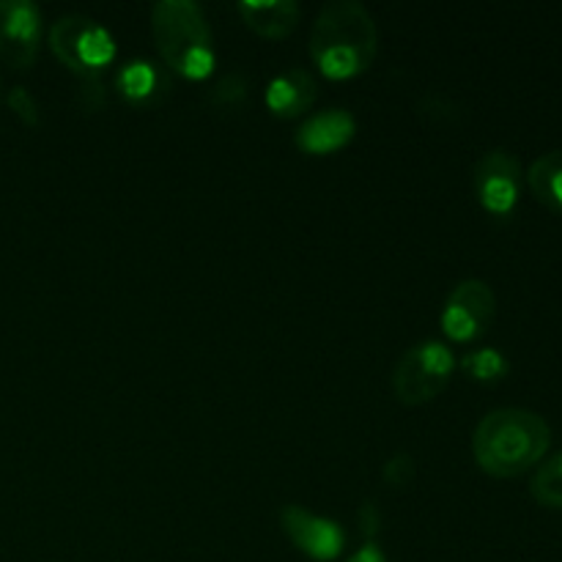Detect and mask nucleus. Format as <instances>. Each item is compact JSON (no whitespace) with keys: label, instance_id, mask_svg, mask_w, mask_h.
I'll return each mask as SVG.
<instances>
[{"label":"nucleus","instance_id":"obj_1","mask_svg":"<svg viewBox=\"0 0 562 562\" xmlns=\"http://www.w3.org/2000/svg\"><path fill=\"white\" fill-rule=\"evenodd\" d=\"M552 445L549 423L538 412L503 406L483 417L472 434L475 464L492 477H519L543 461Z\"/></svg>","mask_w":562,"mask_h":562},{"label":"nucleus","instance_id":"obj_2","mask_svg":"<svg viewBox=\"0 0 562 562\" xmlns=\"http://www.w3.org/2000/svg\"><path fill=\"white\" fill-rule=\"evenodd\" d=\"M379 53V31L371 11L357 0H333L311 27V55L329 80H351L368 71Z\"/></svg>","mask_w":562,"mask_h":562},{"label":"nucleus","instance_id":"obj_3","mask_svg":"<svg viewBox=\"0 0 562 562\" xmlns=\"http://www.w3.org/2000/svg\"><path fill=\"white\" fill-rule=\"evenodd\" d=\"M151 38L159 58L187 80H203L214 69L212 27L192 0H159L151 9Z\"/></svg>","mask_w":562,"mask_h":562},{"label":"nucleus","instance_id":"obj_4","mask_svg":"<svg viewBox=\"0 0 562 562\" xmlns=\"http://www.w3.org/2000/svg\"><path fill=\"white\" fill-rule=\"evenodd\" d=\"M49 47L82 80H97L115 58V42L108 27L86 14L58 16L49 27Z\"/></svg>","mask_w":562,"mask_h":562},{"label":"nucleus","instance_id":"obj_5","mask_svg":"<svg viewBox=\"0 0 562 562\" xmlns=\"http://www.w3.org/2000/svg\"><path fill=\"white\" fill-rule=\"evenodd\" d=\"M456 371V357L442 340H423L401 355L393 371V395L404 406H423L439 398Z\"/></svg>","mask_w":562,"mask_h":562},{"label":"nucleus","instance_id":"obj_6","mask_svg":"<svg viewBox=\"0 0 562 562\" xmlns=\"http://www.w3.org/2000/svg\"><path fill=\"white\" fill-rule=\"evenodd\" d=\"M497 318V296L486 280L467 278L450 291L442 307V333L456 344H472L483 338Z\"/></svg>","mask_w":562,"mask_h":562},{"label":"nucleus","instance_id":"obj_7","mask_svg":"<svg viewBox=\"0 0 562 562\" xmlns=\"http://www.w3.org/2000/svg\"><path fill=\"white\" fill-rule=\"evenodd\" d=\"M475 198L488 214L494 217H508L516 209L521 198V184H525V173H521V162L516 154L508 148H492L483 154L475 165Z\"/></svg>","mask_w":562,"mask_h":562},{"label":"nucleus","instance_id":"obj_8","mask_svg":"<svg viewBox=\"0 0 562 562\" xmlns=\"http://www.w3.org/2000/svg\"><path fill=\"white\" fill-rule=\"evenodd\" d=\"M42 11L31 0H0V60L9 69H31L42 49Z\"/></svg>","mask_w":562,"mask_h":562},{"label":"nucleus","instance_id":"obj_9","mask_svg":"<svg viewBox=\"0 0 562 562\" xmlns=\"http://www.w3.org/2000/svg\"><path fill=\"white\" fill-rule=\"evenodd\" d=\"M280 525L289 541L300 549L305 558L316 562H333L344 554L346 532L335 519L318 516L302 505H285L280 514Z\"/></svg>","mask_w":562,"mask_h":562},{"label":"nucleus","instance_id":"obj_10","mask_svg":"<svg viewBox=\"0 0 562 562\" xmlns=\"http://www.w3.org/2000/svg\"><path fill=\"white\" fill-rule=\"evenodd\" d=\"M357 132V121L349 110L329 108L316 115H307L302 126L296 130V146L307 154H335L344 146H349Z\"/></svg>","mask_w":562,"mask_h":562},{"label":"nucleus","instance_id":"obj_11","mask_svg":"<svg viewBox=\"0 0 562 562\" xmlns=\"http://www.w3.org/2000/svg\"><path fill=\"white\" fill-rule=\"evenodd\" d=\"M318 97L316 77L307 69H285L267 86V108L278 119H302L313 110Z\"/></svg>","mask_w":562,"mask_h":562},{"label":"nucleus","instance_id":"obj_12","mask_svg":"<svg viewBox=\"0 0 562 562\" xmlns=\"http://www.w3.org/2000/svg\"><path fill=\"white\" fill-rule=\"evenodd\" d=\"M239 14L252 33L278 42L296 31L302 11L294 0H245L239 3Z\"/></svg>","mask_w":562,"mask_h":562},{"label":"nucleus","instance_id":"obj_13","mask_svg":"<svg viewBox=\"0 0 562 562\" xmlns=\"http://www.w3.org/2000/svg\"><path fill=\"white\" fill-rule=\"evenodd\" d=\"M527 184L538 203L552 209L554 214H562V148L541 154L527 170Z\"/></svg>","mask_w":562,"mask_h":562},{"label":"nucleus","instance_id":"obj_14","mask_svg":"<svg viewBox=\"0 0 562 562\" xmlns=\"http://www.w3.org/2000/svg\"><path fill=\"white\" fill-rule=\"evenodd\" d=\"M119 88L124 93V99H130L132 104L151 102L154 93L159 91V75L151 64L146 60H132L121 69L119 75Z\"/></svg>","mask_w":562,"mask_h":562},{"label":"nucleus","instance_id":"obj_15","mask_svg":"<svg viewBox=\"0 0 562 562\" xmlns=\"http://www.w3.org/2000/svg\"><path fill=\"white\" fill-rule=\"evenodd\" d=\"M530 494L538 505L552 510H562V453L552 456L538 467L530 483Z\"/></svg>","mask_w":562,"mask_h":562},{"label":"nucleus","instance_id":"obj_16","mask_svg":"<svg viewBox=\"0 0 562 562\" xmlns=\"http://www.w3.org/2000/svg\"><path fill=\"white\" fill-rule=\"evenodd\" d=\"M464 368L472 379H477V382H499V379L508 376L510 362L503 351L477 349L464 357Z\"/></svg>","mask_w":562,"mask_h":562},{"label":"nucleus","instance_id":"obj_17","mask_svg":"<svg viewBox=\"0 0 562 562\" xmlns=\"http://www.w3.org/2000/svg\"><path fill=\"white\" fill-rule=\"evenodd\" d=\"M384 481L387 486L404 488L415 481V459L409 453H398L384 464Z\"/></svg>","mask_w":562,"mask_h":562},{"label":"nucleus","instance_id":"obj_18","mask_svg":"<svg viewBox=\"0 0 562 562\" xmlns=\"http://www.w3.org/2000/svg\"><path fill=\"white\" fill-rule=\"evenodd\" d=\"M5 102H9V108L14 110V115L22 121V124H27V126L38 124V104H36V99L27 93V88H22V86L11 88L9 97H5Z\"/></svg>","mask_w":562,"mask_h":562},{"label":"nucleus","instance_id":"obj_19","mask_svg":"<svg viewBox=\"0 0 562 562\" xmlns=\"http://www.w3.org/2000/svg\"><path fill=\"white\" fill-rule=\"evenodd\" d=\"M379 525H382V521H379L376 505H373V503L362 505V510H360V530H362V536L368 538V541H373V536H376V532H379Z\"/></svg>","mask_w":562,"mask_h":562},{"label":"nucleus","instance_id":"obj_20","mask_svg":"<svg viewBox=\"0 0 562 562\" xmlns=\"http://www.w3.org/2000/svg\"><path fill=\"white\" fill-rule=\"evenodd\" d=\"M346 562H387V554L382 552L376 541H366Z\"/></svg>","mask_w":562,"mask_h":562},{"label":"nucleus","instance_id":"obj_21","mask_svg":"<svg viewBox=\"0 0 562 562\" xmlns=\"http://www.w3.org/2000/svg\"><path fill=\"white\" fill-rule=\"evenodd\" d=\"M0 99H3V88H0Z\"/></svg>","mask_w":562,"mask_h":562}]
</instances>
